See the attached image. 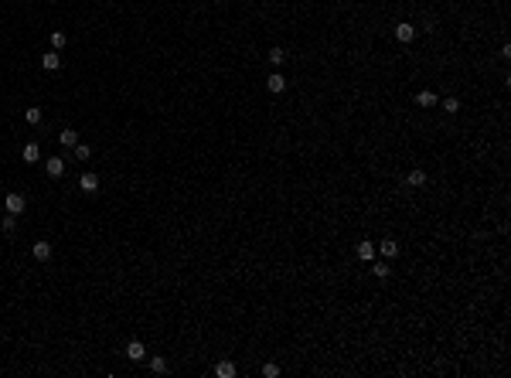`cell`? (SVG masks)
I'll return each mask as SVG.
<instances>
[{"mask_svg":"<svg viewBox=\"0 0 511 378\" xmlns=\"http://www.w3.org/2000/svg\"><path fill=\"white\" fill-rule=\"evenodd\" d=\"M48 41H51V48H55V51H61V48H65V44H69V34H65V31H51V34H48Z\"/></svg>","mask_w":511,"mask_h":378,"instance_id":"obj_11","label":"cell"},{"mask_svg":"<svg viewBox=\"0 0 511 378\" xmlns=\"http://www.w3.org/2000/svg\"><path fill=\"white\" fill-rule=\"evenodd\" d=\"M31 252H34L38 263H48V259H51V242H44V238H41V242H34V249H31Z\"/></svg>","mask_w":511,"mask_h":378,"instance_id":"obj_6","label":"cell"},{"mask_svg":"<svg viewBox=\"0 0 511 378\" xmlns=\"http://www.w3.org/2000/svg\"><path fill=\"white\" fill-rule=\"evenodd\" d=\"M72 150H75V157H79V160H89V157H92V147H89V143H82V140L75 143Z\"/></svg>","mask_w":511,"mask_h":378,"instance_id":"obj_17","label":"cell"},{"mask_svg":"<svg viewBox=\"0 0 511 378\" xmlns=\"http://www.w3.org/2000/svg\"><path fill=\"white\" fill-rule=\"evenodd\" d=\"M41 69L44 72H58V69H61V55H58L55 48H51L48 55H41Z\"/></svg>","mask_w":511,"mask_h":378,"instance_id":"obj_5","label":"cell"},{"mask_svg":"<svg viewBox=\"0 0 511 378\" xmlns=\"http://www.w3.org/2000/svg\"><path fill=\"white\" fill-rule=\"evenodd\" d=\"M44 174H48V177H61V174H65V160H61V157L44 160Z\"/></svg>","mask_w":511,"mask_h":378,"instance_id":"obj_4","label":"cell"},{"mask_svg":"<svg viewBox=\"0 0 511 378\" xmlns=\"http://www.w3.org/2000/svg\"><path fill=\"white\" fill-rule=\"evenodd\" d=\"M263 375H266V378H276V375H280V364H263Z\"/></svg>","mask_w":511,"mask_h":378,"instance_id":"obj_23","label":"cell"},{"mask_svg":"<svg viewBox=\"0 0 511 378\" xmlns=\"http://www.w3.org/2000/svg\"><path fill=\"white\" fill-rule=\"evenodd\" d=\"M443 112H446V116L460 112V99H454V96H450V99H443Z\"/></svg>","mask_w":511,"mask_h":378,"instance_id":"obj_19","label":"cell"},{"mask_svg":"<svg viewBox=\"0 0 511 378\" xmlns=\"http://www.w3.org/2000/svg\"><path fill=\"white\" fill-rule=\"evenodd\" d=\"M21 157H24V164H34V160L41 157V147H38V143H24V150H21Z\"/></svg>","mask_w":511,"mask_h":378,"instance_id":"obj_10","label":"cell"},{"mask_svg":"<svg viewBox=\"0 0 511 378\" xmlns=\"http://www.w3.org/2000/svg\"><path fill=\"white\" fill-rule=\"evenodd\" d=\"M215 375H218V378H235V364H232V361H218V364H215Z\"/></svg>","mask_w":511,"mask_h":378,"instance_id":"obj_15","label":"cell"},{"mask_svg":"<svg viewBox=\"0 0 511 378\" xmlns=\"http://www.w3.org/2000/svg\"><path fill=\"white\" fill-rule=\"evenodd\" d=\"M58 143H61V147H75V143H79V133H75L72 126H65V130L58 133Z\"/></svg>","mask_w":511,"mask_h":378,"instance_id":"obj_9","label":"cell"},{"mask_svg":"<svg viewBox=\"0 0 511 378\" xmlns=\"http://www.w3.org/2000/svg\"><path fill=\"white\" fill-rule=\"evenodd\" d=\"M389 273H392V269L385 266V263H375V266H371V276H378V280H389Z\"/></svg>","mask_w":511,"mask_h":378,"instance_id":"obj_21","label":"cell"},{"mask_svg":"<svg viewBox=\"0 0 511 378\" xmlns=\"http://www.w3.org/2000/svg\"><path fill=\"white\" fill-rule=\"evenodd\" d=\"M358 259L371 263V259H375V245H371V242H361V245H358Z\"/></svg>","mask_w":511,"mask_h":378,"instance_id":"obj_16","label":"cell"},{"mask_svg":"<svg viewBox=\"0 0 511 378\" xmlns=\"http://www.w3.org/2000/svg\"><path fill=\"white\" fill-rule=\"evenodd\" d=\"M416 102H419L423 109H433V106H436V92H429V89H423V92L416 96Z\"/></svg>","mask_w":511,"mask_h":378,"instance_id":"obj_13","label":"cell"},{"mask_svg":"<svg viewBox=\"0 0 511 378\" xmlns=\"http://www.w3.org/2000/svg\"><path fill=\"white\" fill-rule=\"evenodd\" d=\"M266 58H270V65H273V69H276V65H283L286 51H283V48H273V51H270V55H266Z\"/></svg>","mask_w":511,"mask_h":378,"instance_id":"obj_20","label":"cell"},{"mask_svg":"<svg viewBox=\"0 0 511 378\" xmlns=\"http://www.w3.org/2000/svg\"><path fill=\"white\" fill-rule=\"evenodd\" d=\"M79 191H85V195H96V191H99V174L85 170L82 177H79Z\"/></svg>","mask_w":511,"mask_h":378,"instance_id":"obj_1","label":"cell"},{"mask_svg":"<svg viewBox=\"0 0 511 378\" xmlns=\"http://www.w3.org/2000/svg\"><path fill=\"white\" fill-rule=\"evenodd\" d=\"M406 184H409V187H423V184H426V170H419V167L409 170V174H406Z\"/></svg>","mask_w":511,"mask_h":378,"instance_id":"obj_12","label":"cell"},{"mask_svg":"<svg viewBox=\"0 0 511 378\" xmlns=\"http://www.w3.org/2000/svg\"><path fill=\"white\" fill-rule=\"evenodd\" d=\"M266 89H270L273 96H280V92H283V89H286V79H283V75H280V72H273L270 79H266Z\"/></svg>","mask_w":511,"mask_h":378,"instance_id":"obj_7","label":"cell"},{"mask_svg":"<svg viewBox=\"0 0 511 378\" xmlns=\"http://www.w3.org/2000/svg\"><path fill=\"white\" fill-rule=\"evenodd\" d=\"M24 208H28V198H24V195H17V191H14V195H7V211H11V215H21Z\"/></svg>","mask_w":511,"mask_h":378,"instance_id":"obj_2","label":"cell"},{"mask_svg":"<svg viewBox=\"0 0 511 378\" xmlns=\"http://www.w3.org/2000/svg\"><path fill=\"white\" fill-rule=\"evenodd\" d=\"M412 38H416V28H412L409 21H402V24H396V41H402V44H409Z\"/></svg>","mask_w":511,"mask_h":378,"instance_id":"obj_3","label":"cell"},{"mask_svg":"<svg viewBox=\"0 0 511 378\" xmlns=\"http://www.w3.org/2000/svg\"><path fill=\"white\" fill-rule=\"evenodd\" d=\"M41 116H44V112L38 109V106H31V109L24 112V119H28V126H38V123H41Z\"/></svg>","mask_w":511,"mask_h":378,"instance_id":"obj_18","label":"cell"},{"mask_svg":"<svg viewBox=\"0 0 511 378\" xmlns=\"http://www.w3.org/2000/svg\"><path fill=\"white\" fill-rule=\"evenodd\" d=\"M150 371L164 375V371H167V361H164V358H150Z\"/></svg>","mask_w":511,"mask_h":378,"instance_id":"obj_22","label":"cell"},{"mask_svg":"<svg viewBox=\"0 0 511 378\" xmlns=\"http://www.w3.org/2000/svg\"><path fill=\"white\" fill-rule=\"evenodd\" d=\"M126 358H130V361H143V358H147V348H143L140 341H130V344H126Z\"/></svg>","mask_w":511,"mask_h":378,"instance_id":"obj_8","label":"cell"},{"mask_svg":"<svg viewBox=\"0 0 511 378\" xmlns=\"http://www.w3.org/2000/svg\"><path fill=\"white\" fill-rule=\"evenodd\" d=\"M378 249H382V256H385V259H396V256H399V242H396V238H385Z\"/></svg>","mask_w":511,"mask_h":378,"instance_id":"obj_14","label":"cell"},{"mask_svg":"<svg viewBox=\"0 0 511 378\" xmlns=\"http://www.w3.org/2000/svg\"><path fill=\"white\" fill-rule=\"evenodd\" d=\"M0 228H4V232H14V228H17V215H11V218H4V222H0Z\"/></svg>","mask_w":511,"mask_h":378,"instance_id":"obj_24","label":"cell"}]
</instances>
